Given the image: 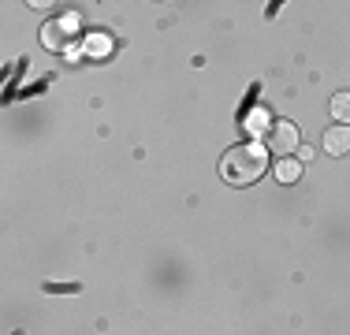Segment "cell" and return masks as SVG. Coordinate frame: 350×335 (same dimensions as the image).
<instances>
[{"label": "cell", "mask_w": 350, "mask_h": 335, "mask_svg": "<svg viewBox=\"0 0 350 335\" xmlns=\"http://www.w3.org/2000/svg\"><path fill=\"white\" fill-rule=\"evenodd\" d=\"M269 127H272V116L265 112V108H254V112L246 116V131L250 134H269Z\"/></svg>", "instance_id": "cell-6"}, {"label": "cell", "mask_w": 350, "mask_h": 335, "mask_svg": "<svg viewBox=\"0 0 350 335\" xmlns=\"http://www.w3.org/2000/svg\"><path fill=\"white\" fill-rule=\"evenodd\" d=\"M71 38H75V23L71 19H60V23H45L41 27V45L45 49H68L71 45Z\"/></svg>", "instance_id": "cell-3"}, {"label": "cell", "mask_w": 350, "mask_h": 335, "mask_svg": "<svg viewBox=\"0 0 350 335\" xmlns=\"http://www.w3.org/2000/svg\"><path fill=\"white\" fill-rule=\"evenodd\" d=\"M324 153H332V157H347L350 153V127H328L324 131Z\"/></svg>", "instance_id": "cell-4"}, {"label": "cell", "mask_w": 350, "mask_h": 335, "mask_svg": "<svg viewBox=\"0 0 350 335\" xmlns=\"http://www.w3.org/2000/svg\"><path fill=\"white\" fill-rule=\"evenodd\" d=\"M332 120H350V90H343V94L332 97Z\"/></svg>", "instance_id": "cell-7"}, {"label": "cell", "mask_w": 350, "mask_h": 335, "mask_svg": "<svg viewBox=\"0 0 350 335\" xmlns=\"http://www.w3.org/2000/svg\"><path fill=\"white\" fill-rule=\"evenodd\" d=\"M269 168V149L261 146H231L220 161V175L231 183V187H250L257 183Z\"/></svg>", "instance_id": "cell-1"}, {"label": "cell", "mask_w": 350, "mask_h": 335, "mask_svg": "<svg viewBox=\"0 0 350 335\" xmlns=\"http://www.w3.org/2000/svg\"><path fill=\"white\" fill-rule=\"evenodd\" d=\"M108 49H112V41H108V38H101V34H94V38H86V53L101 56V53H108Z\"/></svg>", "instance_id": "cell-8"}, {"label": "cell", "mask_w": 350, "mask_h": 335, "mask_svg": "<svg viewBox=\"0 0 350 335\" xmlns=\"http://www.w3.org/2000/svg\"><path fill=\"white\" fill-rule=\"evenodd\" d=\"M298 175H302V161H295V157H280V164H276V179L280 183H298Z\"/></svg>", "instance_id": "cell-5"}, {"label": "cell", "mask_w": 350, "mask_h": 335, "mask_svg": "<svg viewBox=\"0 0 350 335\" xmlns=\"http://www.w3.org/2000/svg\"><path fill=\"white\" fill-rule=\"evenodd\" d=\"M27 4H30V8H53L56 0H27Z\"/></svg>", "instance_id": "cell-9"}, {"label": "cell", "mask_w": 350, "mask_h": 335, "mask_svg": "<svg viewBox=\"0 0 350 335\" xmlns=\"http://www.w3.org/2000/svg\"><path fill=\"white\" fill-rule=\"evenodd\" d=\"M265 149L276 157H291V149H298V127L291 120H272L269 134H265Z\"/></svg>", "instance_id": "cell-2"}]
</instances>
